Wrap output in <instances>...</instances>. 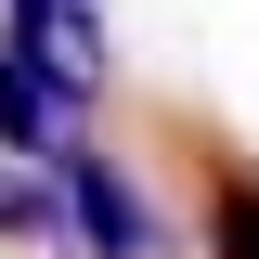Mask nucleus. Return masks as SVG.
I'll return each mask as SVG.
<instances>
[{"label":"nucleus","instance_id":"nucleus-1","mask_svg":"<svg viewBox=\"0 0 259 259\" xmlns=\"http://www.w3.org/2000/svg\"><path fill=\"white\" fill-rule=\"evenodd\" d=\"M65 168V246L78 259H156L168 233H156V207H143V182H130V168H104L91 143H78V156H52Z\"/></svg>","mask_w":259,"mask_h":259},{"label":"nucleus","instance_id":"nucleus-2","mask_svg":"<svg viewBox=\"0 0 259 259\" xmlns=\"http://www.w3.org/2000/svg\"><path fill=\"white\" fill-rule=\"evenodd\" d=\"M0 143H13V156H78V117H65L13 52H0Z\"/></svg>","mask_w":259,"mask_h":259},{"label":"nucleus","instance_id":"nucleus-3","mask_svg":"<svg viewBox=\"0 0 259 259\" xmlns=\"http://www.w3.org/2000/svg\"><path fill=\"white\" fill-rule=\"evenodd\" d=\"M207 259H259V168L246 156L207 168Z\"/></svg>","mask_w":259,"mask_h":259}]
</instances>
